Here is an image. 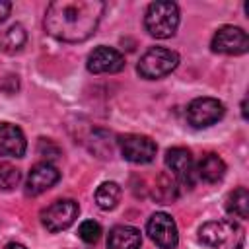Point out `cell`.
<instances>
[{
  "label": "cell",
  "mask_w": 249,
  "mask_h": 249,
  "mask_svg": "<svg viewBox=\"0 0 249 249\" xmlns=\"http://www.w3.org/2000/svg\"><path fill=\"white\" fill-rule=\"evenodd\" d=\"M101 0H54L45 12V29L51 37L64 43L89 39L103 16Z\"/></svg>",
  "instance_id": "1"
},
{
  "label": "cell",
  "mask_w": 249,
  "mask_h": 249,
  "mask_svg": "<svg viewBox=\"0 0 249 249\" xmlns=\"http://www.w3.org/2000/svg\"><path fill=\"white\" fill-rule=\"evenodd\" d=\"M226 210L235 218H247L249 216V193L245 187H237L231 191L226 198Z\"/></svg>",
  "instance_id": "17"
},
{
  "label": "cell",
  "mask_w": 249,
  "mask_h": 249,
  "mask_svg": "<svg viewBox=\"0 0 249 249\" xmlns=\"http://www.w3.org/2000/svg\"><path fill=\"white\" fill-rule=\"evenodd\" d=\"M124 68V56L113 47H97L88 56V70L91 74H115Z\"/></svg>",
  "instance_id": "11"
},
{
  "label": "cell",
  "mask_w": 249,
  "mask_h": 249,
  "mask_svg": "<svg viewBox=\"0 0 249 249\" xmlns=\"http://www.w3.org/2000/svg\"><path fill=\"white\" fill-rule=\"evenodd\" d=\"M224 103L214 97H196L187 107V121L195 128H206L224 117Z\"/></svg>",
  "instance_id": "6"
},
{
  "label": "cell",
  "mask_w": 249,
  "mask_h": 249,
  "mask_svg": "<svg viewBox=\"0 0 249 249\" xmlns=\"http://www.w3.org/2000/svg\"><path fill=\"white\" fill-rule=\"evenodd\" d=\"M78 212H80V206L76 200L72 198H60V200H54L53 204H49L43 212H41V224L56 233V231H62L66 228H70L74 224V220L78 218Z\"/></svg>",
  "instance_id": "5"
},
{
  "label": "cell",
  "mask_w": 249,
  "mask_h": 249,
  "mask_svg": "<svg viewBox=\"0 0 249 249\" xmlns=\"http://www.w3.org/2000/svg\"><path fill=\"white\" fill-rule=\"evenodd\" d=\"M140 245H142L140 230L132 226H115L109 231L107 237L109 249H140Z\"/></svg>",
  "instance_id": "14"
},
{
  "label": "cell",
  "mask_w": 249,
  "mask_h": 249,
  "mask_svg": "<svg viewBox=\"0 0 249 249\" xmlns=\"http://www.w3.org/2000/svg\"><path fill=\"white\" fill-rule=\"evenodd\" d=\"M154 198L160 200L161 204H169L171 200L177 198V183L171 175H167V173L158 175L156 187H154Z\"/></svg>",
  "instance_id": "18"
},
{
  "label": "cell",
  "mask_w": 249,
  "mask_h": 249,
  "mask_svg": "<svg viewBox=\"0 0 249 249\" xmlns=\"http://www.w3.org/2000/svg\"><path fill=\"white\" fill-rule=\"evenodd\" d=\"M214 53L222 54H243L249 49V37L241 27L235 25H222L210 43Z\"/></svg>",
  "instance_id": "9"
},
{
  "label": "cell",
  "mask_w": 249,
  "mask_h": 249,
  "mask_svg": "<svg viewBox=\"0 0 249 249\" xmlns=\"http://www.w3.org/2000/svg\"><path fill=\"white\" fill-rule=\"evenodd\" d=\"M60 179V173L54 165H51L49 161H41L37 165L31 167L27 181H25V193L27 195H41L47 189H51L56 181Z\"/></svg>",
  "instance_id": "12"
},
{
  "label": "cell",
  "mask_w": 249,
  "mask_h": 249,
  "mask_svg": "<svg viewBox=\"0 0 249 249\" xmlns=\"http://www.w3.org/2000/svg\"><path fill=\"white\" fill-rule=\"evenodd\" d=\"M4 249H27V247H25V245H21V243H16V241H12V243L4 245Z\"/></svg>",
  "instance_id": "24"
},
{
  "label": "cell",
  "mask_w": 249,
  "mask_h": 249,
  "mask_svg": "<svg viewBox=\"0 0 249 249\" xmlns=\"http://www.w3.org/2000/svg\"><path fill=\"white\" fill-rule=\"evenodd\" d=\"M121 187L115 181H105L95 191V202L101 210H113L121 200Z\"/></svg>",
  "instance_id": "16"
},
{
  "label": "cell",
  "mask_w": 249,
  "mask_h": 249,
  "mask_svg": "<svg viewBox=\"0 0 249 249\" xmlns=\"http://www.w3.org/2000/svg\"><path fill=\"white\" fill-rule=\"evenodd\" d=\"M119 148L124 160L132 163H150L156 156V142L144 134H124L119 136Z\"/></svg>",
  "instance_id": "8"
},
{
  "label": "cell",
  "mask_w": 249,
  "mask_h": 249,
  "mask_svg": "<svg viewBox=\"0 0 249 249\" xmlns=\"http://www.w3.org/2000/svg\"><path fill=\"white\" fill-rule=\"evenodd\" d=\"M146 231L150 239L160 247V249H175L179 243V233H177V224L175 220L165 214V212H156L150 216Z\"/></svg>",
  "instance_id": "7"
},
{
  "label": "cell",
  "mask_w": 249,
  "mask_h": 249,
  "mask_svg": "<svg viewBox=\"0 0 249 249\" xmlns=\"http://www.w3.org/2000/svg\"><path fill=\"white\" fill-rule=\"evenodd\" d=\"M78 235H80V239L86 241V243H95V241L101 237V226H99L97 222H93V220H86V222L80 224Z\"/></svg>",
  "instance_id": "21"
},
{
  "label": "cell",
  "mask_w": 249,
  "mask_h": 249,
  "mask_svg": "<svg viewBox=\"0 0 249 249\" xmlns=\"http://www.w3.org/2000/svg\"><path fill=\"white\" fill-rule=\"evenodd\" d=\"M179 64V54L165 47L148 49L138 62V74L146 80H158L171 74Z\"/></svg>",
  "instance_id": "4"
},
{
  "label": "cell",
  "mask_w": 249,
  "mask_h": 249,
  "mask_svg": "<svg viewBox=\"0 0 249 249\" xmlns=\"http://www.w3.org/2000/svg\"><path fill=\"white\" fill-rule=\"evenodd\" d=\"M25 41H27V33H25V29H23V25L14 23V25L4 33L2 49H4V53H8V54H16V53H19V51L23 49Z\"/></svg>",
  "instance_id": "19"
},
{
  "label": "cell",
  "mask_w": 249,
  "mask_h": 249,
  "mask_svg": "<svg viewBox=\"0 0 249 249\" xmlns=\"http://www.w3.org/2000/svg\"><path fill=\"white\" fill-rule=\"evenodd\" d=\"M198 177L206 183H218L222 181V177L226 175V163L218 154H206L202 156V160L198 161V169H196Z\"/></svg>",
  "instance_id": "15"
},
{
  "label": "cell",
  "mask_w": 249,
  "mask_h": 249,
  "mask_svg": "<svg viewBox=\"0 0 249 249\" xmlns=\"http://www.w3.org/2000/svg\"><path fill=\"white\" fill-rule=\"evenodd\" d=\"M21 179V173L12 163H0V191L14 189Z\"/></svg>",
  "instance_id": "20"
},
{
  "label": "cell",
  "mask_w": 249,
  "mask_h": 249,
  "mask_svg": "<svg viewBox=\"0 0 249 249\" xmlns=\"http://www.w3.org/2000/svg\"><path fill=\"white\" fill-rule=\"evenodd\" d=\"M165 165L171 169L175 181H179L181 185H185L189 189L195 185L196 169H195L193 156H191V152L187 148H181V146L169 148L165 152Z\"/></svg>",
  "instance_id": "10"
},
{
  "label": "cell",
  "mask_w": 249,
  "mask_h": 249,
  "mask_svg": "<svg viewBox=\"0 0 249 249\" xmlns=\"http://www.w3.org/2000/svg\"><path fill=\"white\" fill-rule=\"evenodd\" d=\"M200 241L210 249H241L245 241L243 228L233 220H212L200 226Z\"/></svg>",
  "instance_id": "2"
},
{
  "label": "cell",
  "mask_w": 249,
  "mask_h": 249,
  "mask_svg": "<svg viewBox=\"0 0 249 249\" xmlns=\"http://www.w3.org/2000/svg\"><path fill=\"white\" fill-rule=\"evenodd\" d=\"M10 10H12V4L6 0H0V23L10 16Z\"/></svg>",
  "instance_id": "23"
},
{
  "label": "cell",
  "mask_w": 249,
  "mask_h": 249,
  "mask_svg": "<svg viewBox=\"0 0 249 249\" xmlns=\"http://www.w3.org/2000/svg\"><path fill=\"white\" fill-rule=\"evenodd\" d=\"M37 154L43 156V158H47V160H54V158L60 156V148H58L53 140H49V138H39Z\"/></svg>",
  "instance_id": "22"
},
{
  "label": "cell",
  "mask_w": 249,
  "mask_h": 249,
  "mask_svg": "<svg viewBox=\"0 0 249 249\" xmlns=\"http://www.w3.org/2000/svg\"><path fill=\"white\" fill-rule=\"evenodd\" d=\"M27 150V140L19 126L12 123H0V156L21 158Z\"/></svg>",
  "instance_id": "13"
},
{
  "label": "cell",
  "mask_w": 249,
  "mask_h": 249,
  "mask_svg": "<svg viewBox=\"0 0 249 249\" xmlns=\"http://www.w3.org/2000/svg\"><path fill=\"white\" fill-rule=\"evenodd\" d=\"M179 25V8L175 2L158 0L152 2L144 16L146 31L156 39H169L175 35Z\"/></svg>",
  "instance_id": "3"
}]
</instances>
